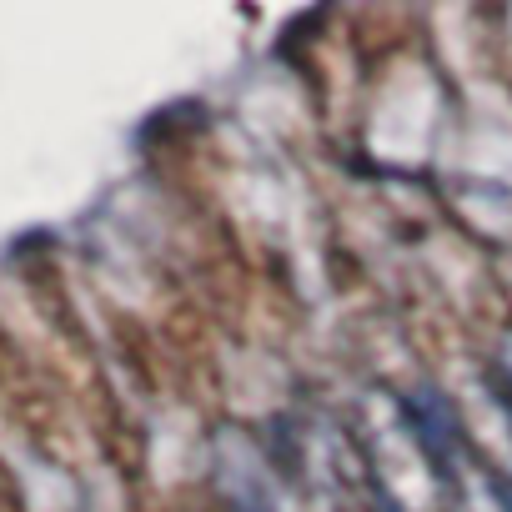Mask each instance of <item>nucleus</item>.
<instances>
[{"label": "nucleus", "mask_w": 512, "mask_h": 512, "mask_svg": "<svg viewBox=\"0 0 512 512\" xmlns=\"http://www.w3.org/2000/svg\"><path fill=\"white\" fill-rule=\"evenodd\" d=\"M402 417H407L417 447L427 452L432 472H442V477L452 482V472H457L452 462H457V447H462V422H457L452 402H447L437 387H412V392L402 397Z\"/></svg>", "instance_id": "1"}, {"label": "nucleus", "mask_w": 512, "mask_h": 512, "mask_svg": "<svg viewBox=\"0 0 512 512\" xmlns=\"http://www.w3.org/2000/svg\"><path fill=\"white\" fill-rule=\"evenodd\" d=\"M226 497L236 502L231 512H277V507H272L267 477L256 472V462H251L246 452H236V457L226 462Z\"/></svg>", "instance_id": "2"}, {"label": "nucleus", "mask_w": 512, "mask_h": 512, "mask_svg": "<svg viewBox=\"0 0 512 512\" xmlns=\"http://www.w3.org/2000/svg\"><path fill=\"white\" fill-rule=\"evenodd\" d=\"M372 512H402V502H392V492L382 482H372Z\"/></svg>", "instance_id": "3"}, {"label": "nucleus", "mask_w": 512, "mask_h": 512, "mask_svg": "<svg viewBox=\"0 0 512 512\" xmlns=\"http://www.w3.org/2000/svg\"><path fill=\"white\" fill-rule=\"evenodd\" d=\"M502 377H507V392H512V337L502 342Z\"/></svg>", "instance_id": "4"}]
</instances>
